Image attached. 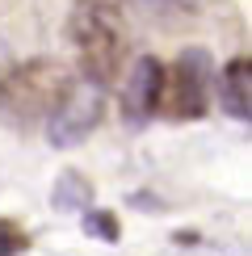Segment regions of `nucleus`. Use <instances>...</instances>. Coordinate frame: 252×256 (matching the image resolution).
<instances>
[{
  "label": "nucleus",
  "instance_id": "6e6552de",
  "mask_svg": "<svg viewBox=\"0 0 252 256\" xmlns=\"http://www.w3.org/2000/svg\"><path fill=\"white\" fill-rule=\"evenodd\" d=\"M21 248V236H17V227L8 218H0V256H13Z\"/></svg>",
  "mask_w": 252,
  "mask_h": 256
},
{
  "label": "nucleus",
  "instance_id": "20e7f679",
  "mask_svg": "<svg viewBox=\"0 0 252 256\" xmlns=\"http://www.w3.org/2000/svg\"><path fill=\"white\" fill-rule=\"evenodd\" d=\"M206 84H210L206 50H185L176 59L172 76H164V84H160V110L168 118H202L206 114Z\"/></svg>",
  "mask_w": 252,
  "mask_h": 256
},
{
  "label": "nucleus",
  "instance_id": "7ed1b4c3",
  "mask_svg": "<svg viewBox=\"0 0 252 256\" xmlns=\"http://www.w3.org/2000/svg\"><path fill=\"white\" fill-rule=\"evenodd\" d=\"M105 114V84L76 80L63 88V97L55 101V110L46 114V138L50 147H76L97 130Z\"/></svg>",
  "mask_w": 252,
  "mask_h": 256
},
{
  "label": "nucleus",
  "instance_id": "1a4fd4ad",
  "mask_svg": "<svg viewBox=\"0 0 252 256\" xmlns=\"http://www.w3.org/2000/svg\"><path fill=\"white\" fill-rule=\"evenodd\" d=\"M84 222H88V227L97 231L101 240H118V222H114L110 214H88V218H84Z\"/></svg>",
  "mask_w": 252,
  "mask_h": 256
},
{
  "label": "nucleus",
  "instance_id": "f257e3e1",
  "mask_svg": "<svg viewBox=\"0 0 252 256\" xmlns=\"http://www.w3.org/2000/svg\"><path fill=\"white\" fill-rule=\"evenodd\" d=\"M63 88H68V76L55 59H26L8 76H0V118L30 126L55 110Z\"/></svg>",
  "mask_w": 252,
  "mask_h": 256
},
{
  "label": "nucleus",
  "instance_id": "0eeeda50",
  "mask_svg": "<svg viewBox=\"0 0 252 256\" xmlns=\"http://www.w3.org/2000/svg\"><path fill=\"white\" fill-rule=\"evenodd\" d=\"M50 198H55V206H59V210H80L84 202H88V185H84L76 172H63Z\"/></svg>",
  "mask_w": 252,
  "mask_h": 256
},
{
  "label": "nucleus",
  "instance_id": "423d86ee",
  "mask_svg": "<svg viewBox=\"0 0 252 256\" xmlns=\"http://www.w3.org/2000/svg\"><path fill=\"white\" fill-rule=\"evenodd\" d=\"M248 59H231L227 68H223V105H227V114L231 118H240V122H248L252 118V97H248Z\"/></svg>",
  "mask_w": 252,
  "mask_h": 256
},
{
  "label": "nucleus",
  "instance_id": "f03ea898",
  "mask_svg": "<svg viewBox=\"0 0 252 256\" xmlns=\"http://www.w3.org/2000/svg\"><path fill=\"white\" fill-rule=\"evenodd\" d=\"M68 42L76 46V59L84 68V80L105 84L114 80L122 59V26L114 21L110 8L101 4H80L76 13L68 17Z\"/></svg>",
  "mask_w": 252,
  "mask_h": 256
},
{
  "label": "nucleus",
  "instance_id": "39448f33",
  "mask_svg": "<svg viewBox=\"0 0 252 256\" xmlns=\"http://www.w3.org/2000/svg\"><path fill=\"white\" fill-rule=\"evenodd\" d=\"M160 84H164L160 59L139 55L130 63V72H126V80H122V110H126V118H130L134 126L147 122L156 110H160Z\"/></svg>",
  "mask_w": 252,
  "mask_h": 256
},
{
  "label": "nucleus",
  "instance_id": "9d476101",
  "mask_svg": "<svg viewBox=\"0 0 252 256\" xmlns=\"http://www.w3.org/2000/svg\"><path fill=\"white\" fill-rule=\"evenodd\" d=\"M80 4H101V8H110V4H118V0H80Z\"/></svg>",
  "mask_w": 252,
  "mask_h": 256
}]
</instances>
